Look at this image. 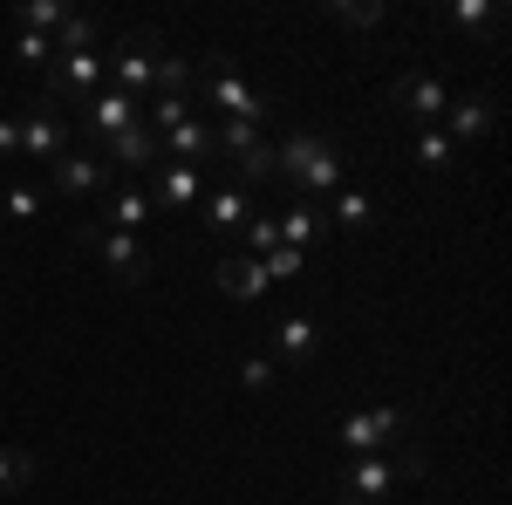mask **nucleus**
<instances>
[{
    "label": "nucleus",
    "mask_w": 512,
    "mask_h": 505,
    "mask_svg": "<svg viewBox=\"0 0 512 505\" xmlns=\"http://www.w3.org/2000/svg\"><path fill=\"white\" fill-rule=\"evenodd\" d=\"M274 349L287 355V362H308V355L321 349V321L315 314H287V321L274 328Z\"/></svg>",
    "instance_id": "nucleus-21"
},
{
    "label": "nucleus",
    "mask_w": 512,
    "mask_h": 505,
    "mask_svg": "<svg viewBox=\"0 0 512 505\" xmlns=\"http://www.w3.org/2000/svg\"><path fill=\"white\" fill-rule=\"evenodd\" d=\"M212 280H219V294H226V301H267V287H274L267 267H260V260H246V253H233Z\"/></svg>",
    "instance_id": "nucleus-19"
},
{
    "label": "nucleus",
    "mask_w": 512,
    "mask_h": 505,
    "mask_svg": "<svg viewBox=\"0 0 512 505\" xmlns=\"http://www.w3.org/2000/svg\"><path fill=\"white\" fill-rule=\"evenodd\" d=\"M144 178H158V198H151V205H164V212H192L198 198H205L198 164H171V157H164V164H151V171H144Z\"/></svg>",
    "instance_id": "nucleus-16"
},
{
    "label": "nucleus",
    "mask_w": 512,
    "mask_h": 505,
    "mask_svg": "<svg viewBox=\"0 0 512 505\" xmlns=\"http://www.w3.org/2000/svg\"><path fill=\"white\" fill-rule=\"evenodd\" d=\"M62 21H69L62 0H28V7H14V35H55Z\"/></svg>",
    "instance_id": "nucleus-24"
},
{
    "label": "nucleus",
    "mask_w": 512,
    "mask_h": 505,
    "mask_svg": "<svg viewBox=\"0 0 512 505\" xmlns=\"http://www.w3.org/2000/svg\"><path fill=\"white\" fill-rule=\"evenodd\" d=\"M417 471H424V444H417V437H403L396 451L349 458V465L335 471V505H390Z\"/></svg>",
    "instance_id": "nucleus-1"
},
{
    "label": "nucleus",
    "mask_w": 512,
    "mask_h": 505,
    "mask_svg": "<svg viewBox=\"0 0 512 505\" xmlns=\"http://www.w3.org/2000/svg\"><path fill=\"white\" fill-rule=\"evenodd\" d=\"M444 21H451L458 35H492V28H499V7H492V0H458Z\"/></svg>",
    "instance_id": "nucleus-26"
},
{
    "label": "nucleus",
    "mask_w": 512,
    "mask_h": 505,
    "mask_svg": "<svg viewBox=\"0 0 512 505\" xmlns=\"http://www.w3.org/2000/svg\"><path fill=\"white\" fill-rule=\"evenodd\" d=\"M403 437H417V430H410V410H396V403H383V410H349V417L335 424V444H342V458L390 451V444H403Z\"/></svg>",
    "instance_id": "nucleus-4"
},
{
    "label": "nucleus",
    "mask_w": 512,
    "mask_h": 505,
    "mask_svg": "<svg viewBox=\"0 0 512 505\" xmlns=\"http://www.w3.org/2000/svg\"><path fill=\"white\" fill-rule=\"evenodd\" d=\"M103 69L117 76L110 89H123V96H137V103H144V89H158L164 41H158V35H123V41H117V55H110Z\"/></svg>",
    "instance_id": "nucleus-7"
},
{
    "label": "nucleus",
    "mask_w": 512,
    "mask_h": 505,
    "mask_svg": "<svg viewBox=\"0 0 512 505\" xmlns=\"http://www.w3.org/2000/svg\"><path fill=\"white\" fill-rule=\"evenodd\" d=\"M274 226H280V246H294V253H308L315 239H328V212H321L315 198H294V205L280 212Z\"/></svg>",
    "instance_id": "nucleus-17"
},
{
    "label": "nucleus",
    "mask_w": 512,
    "mask_h": 505,
    "mask_svg": "<svg viewBox=\"0 0 512 505\" xmlns=\"http://www.w3.org/2000/svg\"><path fill=\"white\" fill-rule=\"evenodd\" d=\"M328 14H335L342 28H383V21H390V7H383V0H369V7H328Z\"/></svg>",
    "instance_id": "nucleus-33"
},
{
    "label": "nucleus",
    "mask_w": 512,
    "mask_h": 505,
    "mask_svg": "<svg viewBox=\"0 0 512 505\" xmlns=\"http://www.w3.org/2000/svg\"><path fill=\"white\" fill-rule=\"evenodd\" d=\"M239 246H246V260H267V253L280 246V226H274V219H260V212H253V219H246V233H239Z\"/></svg>",
    "instance_id": "nucleus-30"
},
{
    "label": "nucleus",
    "mask_w": 512,
    "mask_h": 505,
    "mask_svg": "<svg viewBox=\"0 0 512 505\" xmlns=\"http://www.w3.org/2000/svg\"><path fill=\"white\" fill-rule=\"evenodd\" d=\"M35 471H41L35 451H21V444H0V499H7V492H28V485H35Z\"/></svg>",
    "instance_id": "nucleus-23"
},
{
    "label": "nucleus",
    "mask_w": 512,
    "mask_h": 505,
    "mask_svg": "<svg viewBox=\"0 0 512 505\" xmlns=\"http://www.w3.org/2000/svg\"><path fill=\"white\" fill-rule=\"evenodd\" d=\"M274 178L287 185L294 198H328V192H342L349 185V157L335 151L321 130H294L287 144H274Z\"/></svg>",
    "instance_id": "nucleus-2"
},
{
    "label": "nucleus",
    "mask_w": 512,
    "mask_h": 505,
    "mask_svg": "<svg viewBox=\"0 0 512 505\" xmlns=\"http://www.w3.org/2000/svg\"><path fill=\"white\" fill-rule=\"evenodd\" d=\"M103 164L117 171V178H130V171H151V164H164L158 137L144 130V123H130V130H117L110 144H103Z\"/></svg>",
    "instance_id": "nucleus-15"
},
{
    "label": "nucleus",
    "mask_w": 512,
    "mask_h": 505,
    "mask_svg": "<svg viewBox=\"0 0 512 505\" xmlns=\"http://www.w3.org/2000/svg\"><path fill=\"white\" fill-rule=\"evenodd\" d=\"M198 110H219L226 123H260L267 117V96L233 69V55H205V76H198Z\"/></svg>",
    "instance_id": "nucleus-3"
},
{
    "label": "nucleus",
    "mask_w": 512,
    "mask_h": 505,
    "mask_svg": "<svg viewBox=\"0 0 512 505\" xmlns=\"http://www.w3.org/2000/svg\"><path fill=\"white\" fill-rule=\"evenodd\" d=\"M0 164H21V117H0Z\"/></svg>",
    "instance_id": "nucleus-34"
},
{
    "label": "nucleus",
    "mask_w": 512,
    "mask_h": 505,
    "mask_svg": "<svg viewBox=\"0 0 512 505\" xmlns=\"http://www.w3.org/2000/svg\"><path fill=\"white\" fill-rule=\"evenodd\" d=\"M69 151V110H55L48 96L21 110V164H55Z\"/></svg>",
    "instance_id": "nucleus-9"
},
{
    "label": "nucleus",
    "mask_w": 512,
    "mask_h": 505,
    "mask_svg": "<svg viewBox=\"0 0 512 505\" xmlns=\"http://www.w3.org/2000/svg\"><path fill=\"white\" fill-rule=\"evenodd\" d=\"M151 212H158V205H151V192H144L137 178L110 185V198H103V226H110V233H130V239L151 226Z\"/></svg>",
    "instance_id": "nucleus-14"
},
{
    "label": "nucleus",
    "mask_w": 512,
    "mask_h": 505,
    "mask_svg": "<svg viewBox=\"0 0 512 505\" xmlns=\"http://www.w3.org/2000/svg\"><path fill=\"white\" fill-rule=\"evenodd\" d=\"M48 185H55L62 198H103L110 185H117V171L103 164V151H96V144H89V151H76V144H69V151L48 164Z\"/></svg>",
    "instance_id": "nucleus-8"
},
{
    "label": "nucleus",
    "mask_w": 512,
    "mask_h": 505,
    "mask_svg": "<svg viewBox=\"0 0 512 505\" xmlns=\"http://www.w3.org/2000/svg\"><path fill=\"white\" fill-rule=\"evenodd\" d=\"M444 123H451V130H444L451 144H472V137H492V123H499V103H492L485 89H465V96H451V103H444Z\"/></svg>",
    "instance_id": "nucleus-13"
},
{
    "label": "nucleus",
    "mask_w": 512,
    "mask_h": 505,
    "mask_svg": "<svg viewBox=\"0 0 512 505\" xmlns=\"http://www.w3.org/2000/svg\"><path fill=\"white\" fill-rule=\"evenodd\" d=\"M76 239H82V246H89V253H96L110 273H117L123 287H144V280H151V246H144V239L110 233L103 219H76Z\"/></svg>",
    "instance_id": "nucleus-6"
},
{
    "label": "nucleus",
    "mask_w": 512,
    "mask_h": 505,
    "mask_svg": "<svg viewBox=\"0 0 512 505\" xmlns=\"http://www.w3.org/2000/svg\"><path fill=\"white\" fill-rule=\"evenodd\" d=\"M192 110H198L192 96H151V110H144L151 123H144V130H151V137H164V130H178V123L192 117Z\"/></svg>",
    "instance_id": "nucleus-27"
},
{
    "label": "nucleus",
    "mask_w": 512,
    "mask_h": 505,
    "mask_svg": "<svg viewBox=\"0 0 512 505\" xmlns=\"http://www.w3.org/2000/svg\"><path fill=\"white\" fill-rule=\"evenodd\" d=\"M198 205H205V233H212V239H239V233H246V219H253V192L233 185V178L212 185Z\"/></svg>",
    "instance_id": "nucleus-11"
},
{
    "label": "nucleus",
    "mask_w": 512,
    "mask_h": 505,
    "mask_svg": "<svg viewBox=\"0 0 512 505\" xmlns=\"http://www.w3.org/2000/svg\"><path fill=\"white\" fill-rule=\"evenodd\" d=\"M28 76H48V62H55V48H48V35H14V48H7Z\"/></svg>",
    "instance_id": "nucleus-29"
},
{
    "label": "nucleus",
    "mask_w": 512,
    "mask_h": 505,
    "mask_svg": "<svg viewBox=\"0 0 512 505\" xmlns=\"http://www.w3.org/2000/svg\"><path fill=\"white\" fill-rule=\"evenodd\" d=\"M417 164H424V171H451V164H458V144H451L444 130H417Z\"/></svg>",
    "instance_id": "nucleus-28"
},
{
    "label": "nucleus",
    "mask_w": 512,
    "mask_h": 505,
    "mask_svg": "<svg viewBox=\"0 0 512 505\" xmlns=\"http://www.w3.org/2000/svg\"><path fill=\"white\" fill-rule=\"evenodd\" d=\"M239 383H246V389H280L274 355H246V362H239Z\"/></svg>",
    "instance_id": "nucleus-31"
},
{
    "label": "nucleus",
    "mask_w": 512,
    "mask_h": 505,
    "mask_svg": "<svg viewBox=\"0 0 512 505\" xmlns=\"http://www.w3.org/2000/svg\"><path fill=\"white\" fill-rule=\"evenodd\" d=\"M96 41H103V21L69 7V21H62V28L48 35V48H55V55H82V48H96Z\"/></svg>",
    "instance_id": "nucleus-22"
},
{
    "label": "nucleus",
    "mask_w": 512,
    "mask_h": 505,
    "mask_svg": "<svg viewBox=\"0 0 512 505\" xmlns=\"http://www.w3.org/2000/svg\"><path fill=\"white\" fill-rule=\"evenodd\" d=\"M390 103H396V110H403L410 123H417V130H437L444 103H451V89H444L431 69H403V76L390 82Z\"/></svg>",
    "instance_id": "nucleus-10"
},
{
    "label": "nucleus",
    "mask_w": 512,
    "mask_h": 505,
    "mask_svg": "<svg viewBox=\"0 0 512 505\" xmlns=\"http://www.w3.org/2000/svg\"><path fill=\"white\" fill-rule=\"evenodd\" d=\"M0 69H7V55H0Z\"/></svg>",
    "instance_id": "nucleus-35"
},
{
    "label": "nucleus",
    "mask_w": 512,
    "mask_h": 505,
    "mask_svg": "<svg viewBox=\"0 0 512 505\" xmlns=\"http://www.w3.org/2000/svg\"><path fill=\"white\" fill-rule=\"evenodd\" d=\"M41 212H48V198H41L35 185H7V192H0V219H14V226H35Z\"/></svg>",
    "instance_id": "nucleus-25"
},
{
    "label": "nucleus",
    "mask_w": 512,
    "mask_h": 505,
    "mask_svg": "<svg viewBox=\"0 0 512 505\" xmlns=\"http://www.w3.org/2000/svg\"><path fill=\"white\" fill-rule=\"evenodd\" d=\"M212 144H219V157H226L233 185L260 192V185L274 178V144L260 137V123H219V130H212Z\"/></svg>",
    "instance_id": "nucleus-5"
},
{
    "label": "nucleus",
    "mask_w": 512,
    "mask_h": 505,
    "mask_svg": "<svg viewBox=\"0 0 512 505\" xmlns=\"http://www.w3.org/2000/svg\"><path fill=\"white\" fill-rule=\"evenodd\" d=\"M260 267H267V280H301V267H308V253H294V246H274V253H267Z\"/></svg>",
    "instance_id": "nucleus-32"
},
{
    "label": "nucleus",
    "mask_w": 512,
    "mask_h": 505,
    "mask_svg": "<svg viewBox=\"0 0 512 505\" xmlns=\"http://www.w3.org/2000/svg\"><path fill=\"white\" fill-rule=\"evenodd\" d=\"M82 123H89V137H96V144H110L117 130L144 123V103H137V96H123V89H96V96L82 103Z\"/></svg>",
    "instance_id": "nucleus-12"
},
{
    "label": "nucleus",
    "mask_w": 512,
    "mask_h": 505,
    "mask_svg": "<svg viewBox=\"0 0 512 505\" xmlns=\"http://www.w3.org/2000/svg\"><path fill=\"white\" fill-rule=\"evenodd\" d=\"M328 233L342 226V233H369L376 226V205H369V192H355V185H342V192H328Z\"/></svg>",
    "instance_id": "nucleus-20"
},
{
    "label": "nucleus",
    "mask_w": 512,
    "mask_h": 505,
    "mask_svg": "<svg viewBox=\"0 0 512 505\" xmlns=\"http://www.w3.org/2000/svg\"><path fill=\"white\" fill-rule=\"evenodd\" d=\"M158 151L171 157V164H205V157H219V144H212V123L185 117L178 130H164V137H158Z\"/></svg>",
    "instance_id": "nucleus-18"
}]
</instances>
